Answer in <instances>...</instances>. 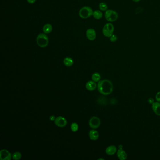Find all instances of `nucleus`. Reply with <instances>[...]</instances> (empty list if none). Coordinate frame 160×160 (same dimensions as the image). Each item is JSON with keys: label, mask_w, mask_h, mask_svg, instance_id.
I'll use <instances>...</instances> for the list:
<instances>
[{"label": "nucleus", "mask_w": 160, "mask_h": 160, "mask_svg": "<svg viewBox=\"0 0 160 160\" xmlns=\"http://www.w3.org/2000/svg\"><path fill=\"white\" fill-rule=\"evenodd\" d=\"M117 156L118 158L120 160H125L127 158V154L125 151L120 148L117 151Z\"/></svg>", "instance_id": "9d476101"}, {"label": "nucleus", "mask_w": 160, "mask_h": 160, "mask_svg": "<svg viewBox=\"0 0 160 160\" xmlns=\"http://www.w3.org/2000/svg\"><path fill=\"white\" fill-rule=\"evenodd\" d=\"M12 158L11 153L6 149H2L0 152V159L1 160H10Z\"/></svg>", "instance_id": "1a4fd4ad"}, {"label": "nucleus", "mask_w": 160, "mask_h": 160, "mask_svg": "<svg viewBox=\"0 0 160 160\" xmlns=\"http://www.w3.org/2000/svg\"><path fill=\"white\" fill-rule=\"evenodd\" d=\"M92 79L95 82H98L101 80V75L99 73H94L92 76Z\"/></svg>", "instance_id": "a211bd4d"}, {"label": "nucleus", "mask_w": 160, "mask_h": 160, "mask_svg": "<svg viewBox=\"0 0 160 160\" xmlns=\"http://www.w3.org/2000/svg\"><path fill=\"white\" fill-rule=\"evenodd\" d=\"M99 8L100 11L105 12L108 9V6L106 3H104V2H102V3H100V4H99Z\"/></svg>", "instance_id": "6ab92c4d"}, {"label": "nucleus", "mask_w": 160, "mask_h": 160, "mask_svg": "<svg viewBox=\"0 0 160 160\" xmlns=\"http://www.w3.org/2000/svg\"><path fill=\"white\" fill-rule=\"evenodd\" d=\"M115 28L114 26L111 23H108L105 24L102 28V34L105 37L110 38L114 34Z\"/></svg>", "instance_id": "20e7f679"}, {"label": "nucleus", "mask_w": 160, "mask_h": 160, "mask_svg": "<svg viewBox=\"0 0 160 160\" xmlns=\"http://www.w3.org/2000/svg\"><path fill=\"white\" fill-rule=\"evenodd\" d=\"M152 108L155 114L160 116V102L157 101L153 103Z\"/></svg>", "instance_id": "f8f14e48"}, {"label": "nucleus", "mask_w": 160, "mask_h": 160, "mask_svg": "<svg viewBox=\"0 0 160 160\" xmlns=\"http://www.w3.org/2000/svg\"><path fill=\"white\" fill-rule=\"evenodd\" d=\"M98 91L101 94L108 95L112 93L113 90V85L109 80H103L98 82L97 85Z\"/></svg>", "instance_id": "f257e3e1"}, {"label": "nucleus", "mask_w": 160, "mask_h": 160, "mask_svg": "<svg viewBox=\"0 0 160 160\" xmlns=\"http://www.w3.org/2000/svg\"><path fill=\"white\" fill-rule=\"evenodd\" d=\"M56 119V117L54 115H51L49 117V119L51 121H54Z\"/></svg>", "instance_id": "b1692460"}, {"label": "nucleus", "mask_w": 160, "mask_h": 160, "mask_svg": "<svg viewBox=\"0 0 160 160\" xmlns=\"http://www.w3.org/2000/svg\"><path fill=\"white\" fill-rule=\"evenodd\" d=\"M27 1L30 4H33L36 1V0H27Z\"/></svg>", "instance_id": "393cba45"}, {"label": "nucleus", "mask_w": 160, "mask_h": 160, "mask_svg": "<svg viewBox=\"0 0 160 160\" xmlns=\"http://www.w3.org/2000/svg\"><path fill=\"white\" fill-rule=\"evenodd\" d=\"M36 43L40 48H46L49 43L48 37L46 33H40L36 38Z\"/></svg>", "instance_id": "f03ea898"}, {"label": "nucleus", "mask_w": 160, "mask_h": 160, "mask_svg": "<svg viewBox=\"0 0 160 160\" xmlns=\"http://www.w3.org/2000/svg\"><path fill=\"white\" fill-rule=\"evenodd\" d=\"M92 16L95 19L100 20L103 17V13L102 11L100 10H95V11H94Z\"/></svg>", "instance_id": "dca6fc26"}, {"label": "nucleus", "mask_w": 160, "mask_h": 160, "mask_svg": "<svg viewBox=\"0 0 160 160\" xmlns=\"http://www.w3.org/2000/svg\"><path fill=\"white\" fill-rule=\"evenodd\" d=\"M78 128L79 126L78 124L75 122L73 123L70 125V129L73 132H77V131H78Z\"/></svg>", "instance_id": "412c9836"}, {"label": "nucleus", "mask_w": 160, "mask_h": 160, "mask_svg": "<svg viewBox=\"0 0 160 160\" xmlns=\"http://www.w3.org/2000/svg\"><path fill=\"white\" fill-rule=\"evenodd\" d=\"M106 154L109 155H112L117 152V148L115 145H111L107 147L105 150Z\"/></svg>", "instance_id": "9b49d317"}, {"label": "nucleus", "mask_w": 160, "mask_h": 160, "mask_svg": "<svg viewBox=\"0 0 160 160\" xmlns=\"http://www.w3.org/2000/svg\"><path fill=\"white\" fill-rule=\"evenodd\" d=\"M54 124L59 127H64L67 124V121L65 118L63 116H59L56 118L54 120Z\"/></svg>", "instance_id": "0eeeda50"}, {"label": "nucleus", "mask_w": 160, "mask_h": 160, "mask_svg": "<svg viewBox=\"0 0 160 160\" xmlns=\"http://www.w3.org/2000/svg\"><path fill=\"white\" fill-rule=\"evenodd\" d=\"M155 99L157 102H160V91L158 92L156 94V95H155Z\"/></svg>", "instance_id": "5701e85b"}, {"label": "nucleus", "mask_w": 160, "mask_h": 160, "mask_svg": "<svg viewBox=\"0 0 160 160\" xmlns=\"http://www.w3.org/2000/svg\"><path fill=\"white\" fill-rule=\"evenodd\" d=\"M86 36L87 39L90 41H93L96 38V33L93 28H89L86 31Z\"/></svg>", "instance_id": "6e6552de"}, {"label": "nucleus", "mask_w": 160, "mask_h": 160, "mask_svg": "<svg viewBox=\"0 0 160 160\" xmlns=\"http://www.w3.org/2000/svg\"><path fill=\"white\" fill-rule=\"evenodd\" d=\"M64 64L67 67H70L74 64V61L71 57H66L64 59Z\"/></svg>", "instance_id": "f3484780"}, {"label": "nucleus", "mask_w": 160, "mask_h": 160, "mask_svg": "<svg viewBox=\"0 0 160 160\" xmlns=\"http://www.w3.org/2000/svg\"><path fill=\"white\" fill-rule=\"evenodd\" d=\"M101 123V120L97 116H93L89 121V125L90 128L93 129L98 128Z\"/></svg>", "instance_id": "423d86ee"}, {"label": "nucleus", "mask_w": 160, "mask_h": 160, "mask_svg": "<svg viewBox=\"0 0 160 160\" xmlns=\"http://www.w3.org/2000/svg\"><path fill=\"white\" fill-rule=\"evenodd\" d=\"M104 17L106 20L109 22H114L118 19V14L116 11L113 9H108L105 12Z\"/></svg>", "instance_id": "7ed1b4c3"}, {"label": "nucleus", "mask_w": 160, "mask_h": 160, "mask_svg": "<svg viewBox=\"0 0 160 160\" xmlns=\"http://www.w3.org/2000/svg\"><path fill=\"white\" fill-rule=\"evenodd\" d=\"M97 85L94 81H89L86 83V88L88 91H94L96 88Z\"/></svg>", "instance_id": "ddd939ff"}, {"label": "nucleus", "mask_w": 160, "mask_h": 160, "mask_svg": "<svg viewBox=\"0 0 160 160\" xmlns=\"http://www.w3.org/2000/svg\"><path fill=\"white\" fill-rule=\"evenodd\" d=\"M99 132L96 130H92L89 132V137L91 140H96L99 138Z\"/></svg>", "instance_id": "4468645a"}, {"label": "nucleus", "mask_w": 160, "mask_h": 160, "mask_svg": "<svg viewBox=\"0 0 160 160\" xmlns=\"http://www.w3.org/2000/svg\"><path fill=\"white\" fill-rule=\"evenodd\" d=\"M141 0H132V1L135 2V3H139Z\"/></svg>", "instance_id": "a878e982"}, {"label": "nucleus", "mask_w": 160, "mask_h": 160, "mask_svg": "<svg viewBox=\"0 0 160 160\" xmlns=\"http://www.w3.org/2000/svg\"><path fill=\"white\" fill-rule=\"evenodd\" d=\"M93 12L94 11L91 7L85 6L81 8L78 14L81 18L86 19L93 16Z\"/></svg>", "instance_id": "39448f33"}, {"label": "nucleus", "mask_w": 160, "mask_h": 160, "mask_svg": "<svg viewBox=\"0 0 160 160\" xmlns=\"http://www.w3.org/2000/svg\"><path fill=\"white\" fill-rule=\"evenodd\" d=\"M111 42L114 43L116 42L118 40V36H116V35L115 34H113L112 35H111L110 37L109 38Z\"/></svg>", "instance_id": "4be33fe9"}, {"label": "nucleus", "mask_w": 160, "mask_h": 160, "mask_svg": "<svg viewBox=\"0 0 160 160\" xmlns=\"http://www.w3.org/2000/svg\"><path fill=\"white\" fill-rule=\"evenodd\" d=\"M53 31V27L50 24H45L43 27V31L44 33L46 35L51 33Z\"/></svg>", "instance_id": "2eb2a0df"}, {"label": "nucleus", "mask_w": 160, "mask_h": 160, "mask_svg": "<svg viewBox=\"0 0 160 160\" xmlns=\"http://www.w3.org/2000/svg\"><path fill=\"white\" fill-rule=\"evenodd\" d=\"M22 157L21 153L19 152H16L14 153L12 155V159L15 160H19Z\"/></svg>", "instance_id": "aec40b11"}]
</instances>
